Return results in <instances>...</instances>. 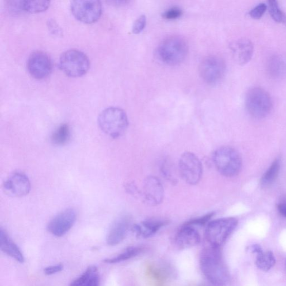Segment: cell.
<instances>
[{"label": "cell", "mask_w": 286, "mask_h": 286, "mask_svg": "<svg viewBox=\"0 0 286 286\" xmlns=\"http://www.w3.org/2000/svg\"><path fill=\"white\" fill-rule=\"evenodd\" d=\"M200 263L203 275L209 282L216 286H222L227 282L228 272L219 247L209 246L203 250Z\"/></svg>", "instance_id": "obj_1"}, {"label": "cell", "mask_w": 286, "mask_h": 286, "mask_svg": "<svg viewBox=\"0 0 286 286\" xmlns=\"http://www.w3.org/2000/svg\"><path fill=\"white\" fill-rule=\"evenodd\" d=\"M188 50L187 43L183 37L170 36L163 41L157 47V59L165 65L176 66L185 60Z\"/></svg>", "instance_id": "obj_2"}, {"label": "cell", "mask_w": 286, "mask_h": 286, "mask_svg": "<svg viewBox=\"0 0 286 286\" xmlns=\"http://www.w3.org/2000/svg\"><path fill=\"white\" fill-rule=\"evenodd\" d=\"M98 124L105 134L117 139L122 136L128 129L129 121L123 109L110 107L101 112L98 118Z\"/></svg>", "instance_id": "obj_3"}, {"label": "cell", "mask_w": 286, "mask_h": 286, "mask_svg": "<svg viewBox=\"0 0 286 286\" xmlns=\"http://www.w3.org/2000/svg\"><path fill=\"white\" fill-rule=\"evenodd\" d=\"M213 160L219 173L226 177L237 176L242 167L239 152L230 147H222L214 152Z\"/></svg>", "instance_id": "obj_4"}, {"label": "cell", "mask_w": 286, "mask_h": 286, "mask_svg": "<svg viewBox=\"0 0 286 286\" xmlns=\"http://www.w3.org/2000/svg\"><path fill=\"white\" fill-rule=\"evenodd\" d=\"M247 111L254 118L260 119L268 117L273 108V101L264 89L254 87L247 91L245 98Z\"/></svg>", "instance_id": "obj_5"}, {"label": "cell", "mask_w": 286, "mask_h": 286, "mask_svg": "<svg viewBox=\"0 0 286 286\" xmlns=\"http://www.w3.org/2000/svg\"><path fill=\"white\" fill-rule=\"evenodd\" d=\"M238 220L234 218H225L208 222L205 237L211 246L220 247L236 230Z\"/></svg>", "instance_id": "obj_6"}, {"label": "cell", "mask_w": 286, "mask_h": 286, "mask_svg": "<svg viewBox=\"0 0 286 286\" xmlns=\"http://www.w3.org/2000/svg\"><path fill=\"white\" fill-rule=\"evenodd\" d=\"M59 66L62 72L69 77L79 78L87 72L90 62L83 52L71 49L61 55Z\"/></svg>", "instance_id": "obj_7"}, {"label": "cell", "mask_w": 286, "mask_h": 286, "mask_svg": "<svg viewBox=\"0 0 286 286\" xmlns=\"http://www.w3.org/2000/svg\"><path fill=\"white\" fill-rule=\"evenodd\" d=\"M179 169L182 179L188 185H196L201 181L203 174L202 164L193 152L186 151L181 155Z\"/></svg>", "instance_id": "obj_8"}, {"label": "cell", "mask_w": 286, "mask_h": 286, "mask_svg": "<svg viewBox=\"0 0 286 286\" xmlns=\"http://www.w3.org/2000/svg\"><path fill=\"white\" fill-rule=\"evenodd\" d=\"M226 65L220 56L209 55L201 61L199 73L202 79L209 85L217 84L225 73Z\"/></svg>", "instance_id": "obj_9"}, {"label": "cell", "mask_w": 286, "mask_h": 286, "mask_svg": "<svg viewBox=\"0 0 286 286\" xmlns=\"http://www.w3.org/2000/svg\"><path fill=\"white\" fill-rule=\"evenodd\" d=\"M73 16L78 21L85 24L97 22L102 13L101 4L99 1H73L71 5Z\"/></svg>", "instance_id": "obj_10"}, {"label": "cell", "mask_w": 286, "mask_h": 286, "mask_svg": "<svg viewBox=\"0 0 286 286\" xmlns=\"http://www.w3.org/2000/svg\"><path fill=\"white\" fill-rule=\"evenodd\" d=\"M27 68L30 74L35 79L47 78L52 71V63L45 53L36 51L31 54L27 61Z\"/></svg>", "instance_id": "obj_11"}, {"label": "cell", "mask_w": 286, "mask_h": 286, "mask_svg": "<svg viewBox=\"0 0 286 286\" xmlns=\"http://www.w3.org/2000/svg\"><path fill=\"white\" fill-rule=\"evenodd\" d=\"M77 214L73 208L66 209L49 222L48 231L57 237L65 235L73 226Z\"/></svg>", "instance_id": "obj_12"}, {"label": "cell", "mask_w": 286, "mask_h": 286, "mask_svg": "<svg viewBox=\"0 0 286 286\" xmlns=\"http://www.w3.org/2000/svg\"><path fill=\"white\" fill-rule=\"evenodd\" d=\"M143 195L148 205L151 206L160 205L164 197V190L160 180L152 176L146 178L143 184Z\"/></svg>", "instance_id": "obj_13"}, {"label": "cell", "mask_w": 286, "mask_h": 286, "mask_svg": "<svg viewBox=\"0 0 286 286\" xmlns=\"http://www.w3.org/2000/svg\"><path fill=\"white\" fill-rule=\"evenodd\" d=\"M5 193L11 197L21 198L28 195L30 190V183L24 174L16 173L6 180L3 185Z\"/></svg>", "instance_id": "obj_14"}, {"label": "cell", "mask_w": 286, "mask_h": 286, "mask_svg": "<svg viewBox=\"0 0 286 286\" xmlns=\"http://www.w3.org/2000/svg\"><path fill=\"white\" fill-rule=\"evenodd\" d=\"M131 219L128 215H121L114 221L107 234L106 241L109 245L120 244L126 238L130 230Z\"/></svg>", "instance_id": "obj_15"}, {"label": "cell", "mask_w": 286, "mask_h": 286, "mask_svg": "<svg viewBox=\"0 0 286 286\" xmlns=\"http://www.w3.org/2000/svg\"><path fill=\"white\" fill-rule=\"evenodd\" d=\"M230 49L235 61L240 65H244L249 63L254 53L253 43L246 38H241L233 42Z\"/></svg>", "instance_id": "obj_16"}, {"label": "cell", "mask_w": 286, "mask_h": 286, "mask_svg": "<svg viewBox=\"0 0 286 286\" xmlns=\"http://www.w3.org/2000/svg\"><path fill=\"white\" fill-rule=\"evenodd\" d=\"M175 241L180 249H187L200 244L201 237L198 231L193 226L185 224L177 232Z\"/></svg>", "instance_id": "obj_17"}, {"label": "cell", "mask_w": 286, "mask_h": 286, "mask_svg": "<svg viewBox=\"0 0 286 286\" xmlns=\"http://www.w3.org/2000/svg\"><path fill=\"white\" fill-rule=\"evenodd\" d=\"M167 224V221L149 220L133 225L132 230L136 236L148 238L154 236L161 228Z\"/></svg>", "instance_id": "obj_18"}, {"label": "cell", "mask_w": 286, "mask_h": 286, "mask_svg": "<svg viewBox=\"0 0 286 286\" xmlns=\"http://www.w3.org/2000/svg\"><path fill=\"white\" fill-rule=\"evenodd\" d=\"M0 247L2 251L7 255L15 259L19 263H24L25 259L21 250L2 228L0 231Z\"/></svg>", "instance_id": "obj_19"}, {"label": "cell", "mask_w": 286, "mask_h": 286, "mask_svg": "<svg viewBox=\"0 0 286 286\" xmlns=\"http://www.w3.org/2000/svg\"><path fill=\"white\" fill-rule=\"evenodd\" d=\"M266 68L271 77L281 79L286 74V60L280 55H273L269 59Z\"/></svg>", "instance_id": "obj_20"}, {"label": "cell", "mask_w": 286, "mask_h": 286, "mask_svg": "<svg viewBox=\"0 0 286 286\" xmlns=\"http://www.w3.org/2000/svg\"><path fill=\"white\" fill-rule=\"evenodd\" d=\"M281 169V161L276 159L265 171L260 180V185L263 187H268L276 180Z\"/></svg>", "instance_id": "obj_21"}, {"label": "cell", "mask_w": 286, "mask_h": 286, "mask_svg": "<svg viewBox=\"0 0 286 286\" xmlns=\"http://www.w3.org/2000/svg\"><path fill=\"white\" fill-rule=\"evenodd\" d=\"M276 263V259L271 251L264 252L263 251L257 254L256 264L257 268L263 271L270 270Z\"/></svg>", "instance_id": "obj_22"}, {"label": "cell", "mask_w": 286, "mask_h": 286, "mask_svg": "<svg viewBox=\"0 0 286 286\" xmlns=\"http://www.w3.org/2000/svg\"><path fill=\"white\" fill-rule=\"evenodd\" d=\"M71 138V131L67 124L60 125L52 135V142L55 145H64L66 144Z\"/></svg>", "instance_id": "obj_23"}, {"label": "cell", "mask_w": 286, "mask_h": 286, "mask_svg": "<svg viewBox=\"0 0 286 286\" xmlns=\"http://www.w3.org/2000/svg\"><path fill=\"white\" fill-rule=\"evenodd\" d=\"M141 252V247L130 246L126 249L123 253L119 254L118 256L111 258L105 259L103 262L108 264L119 263L136 257Z\"/></svg>", "instance_id": "obj_24"}, {"label": "cell", "mask_w": 286, "mask_h": 286, "mask_svg": "<svg viewBox=\"0 0 286 286\" xmlns=\"http://www.w3.org/2000/svg\"><path fill=\"white\" fill-rule=\"evenodd\" d=\"M50 5L48 1H22V10L31 12V13H37L46 11Z\"/></svg>", "instance_id": "obj_25"}, {"label": "cell", "mask_w": 286, "mask_h": 286, "mask_svg": "<svg viewBox=\"0 0 286 286\" xmlns=\"http://www.w3.org/2000/svg\"><path fill=\"white\" fill-rule=\"evenodd\" d=\"M269 4L270 13L273 20L278 23H285L286 15L279 7L278 2L271 0Z\"/></svg>", "instance_id": "obj_26"}, {"label": "cell", "mask_w": 286, "mask_h": 286, "mask_svg": "<svg viewBox=\"0 0 286 286\" xmlns=\"http://www.w3.org/2000/svg\"><path fill=\"white\" fill-rule=\"evenodd\" d=\"M98 272L96 266H90L80 277L70 284L69 286H83L85 285L94 274Z\"/></svg>", "instance_id": "obj_27"}, {"label": "cell", "mask_w": 286, "mask_h": 286, "mask_svg": "<svg viewBox=\"0 0 286 286\" xmlns=\"http://www.w3.org/2000/svg\"><path fill=\"white\" fill-rule=\"evenodd\" d=\"M182 15V10L179 7H173L164 12L162 16L167 20H176Z\"/></svg>", "instance_id": "obj_28"}, {"label": "cell", "mask_w": 286, "mask_h": 286, "mask_svg": "<svg viewBox=\"0 0 286 286\" xmlns=\"http://www.w3.org/2000/svg\"><path fill=\"white\" fill-rule=\"evenodd\" d=\"M147 18L145 15L140 16L132 25V31L135 34H139L142 32L146 26Z\"/></svg>", "instance_id": "obj_29"}, {"label": "cell", "mask_w": 286, "mask_h": 286, "mask_svg": "<svg viewBox=\"0 0 286 286\" xmlns=\"http://www.w3.org/2000/svg\"><path fill=\"white\" fill-rule=\"evenodd\" d=\"M268 6L264 3L259 4L250 12V15L254 19H259L264 14Z\"/></svg>", "instance_id": "obj_30"}, {"label": "cell", "mask_w": 286, "mask_h": 286, "mask_svg": "<svg viewBox=\"0 0 286 286\" xmlns=\"http://www.w3.org/2000/svg\"><path fill=\"white\" fill-rule=\"evenodd\" d=\"M214 215V213H209L202 217L190 220L185 224L193 226L195 225L202 226L206 224L207 222H209L208 221L212 218Z\"/></svg>", "instance_id": "obj_31"}, {"label": "cell", "mask_w": 286, "mask_h": 286, "mask_svg": "<svg viewBox=\"0 0 286 286\" xmlns=\"http://www.w3.org/2000/svg\"><path fill=\"white\" fill-rule=\"evenodd\" d=\"M63 270V265L62 264H58L48 266L44 270V272L47 275H52L55 274L56 273L61 272Z\"/></svg>", "instance_id": "obj_32"}, {"label": "cell", "mask_w": 286, "mask_h": 286, "mask_svg": "<svg viewBox=\"0 0 286 286\" xmlns=\"http://www.w3.org/2000/svg\"><path fill=\"white\" fill-rule=\"evenodd\" d=\"M277 209L279 213L286 218V198L279 200L277 204Z\"/></svg>", "instance_id": "obj_33"}, {"label": "cell", "mask_w": 286, "mask_h": 286, "mask_svg": "<svg viewBox=\"0 0 286 286\" xmlns=\"http://www.w3.org/2000/svg\"><path fill=\"white\" fill-rule=\"evenodd\" d=\"M99 277L98 273L94 274L89 281L83 286H99Z\"/></svg>", "instance_id": "obj_34"}]
</instances>
